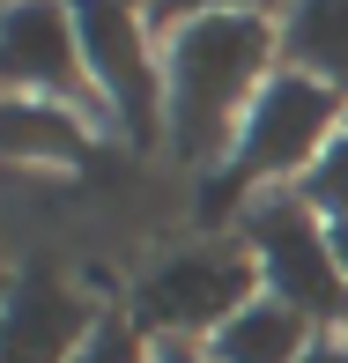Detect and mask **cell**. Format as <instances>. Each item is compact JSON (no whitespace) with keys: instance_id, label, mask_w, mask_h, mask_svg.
Here are the masks:
<instances>
[{"instance_id":"obj_1","label":"cell","mask_w":348,"mask_h":363,"mask_svg":"<svg viewBox=\"0 0 348 363\" xmlns=\"http://www.w3.org/2000/svg\"><path fill=\"white\" fill-rule=\"evenodd\" d=\"M281 67L274 15H201L163 30V141L171 156L201 163L237 148L259 82Z\"/></svg>"},{"instance_id":"obj_2","label":"cell","mask_w":348,"mask_h":363,"mask_svg":"<svg viewBox=\"0 0 348 363\" xmlns=\"http://www.w3.org/2000/svg\"><path fill=\"white\" fill-rule=\"evenodd\" d=\"M245 252L259 267V289L281 296L289 311H304L311 326H348V282L341 259L326 245V223L311 216L296 193H259L245 208Z\"/></svg>"},{"instance_id":"obj_3","label":"cell","mask_w":348,"mask_h":363,"mask_svg":"<svg viewBox=\"0 0 348 363\" xmlns=\"http://www.w3.org/2000/svg\"><path fill=\"white\" fill-rule=\"evenodd\" d=\"M252 296H259V267L245 252V238H208L171 252L163 267H148V282L134 289V326L148 341H193L230 326Z\"/></svg>"},{"instance_id":"obj_4","label":"cell","mask_w":348,"mask_h":363,"mask_svg":"<svg viewBox=\"0 0 348 363\" xmlns=\"http://www.w3.org/2000/svg\"><path fill=\"white\" fill-rule=\"evenodd\" d=\"M82 30V67L96 104L119 119L126 141H163V52L148 45V15L134 0H67Z\"/></svg>"},{"instance_id":"obj_5","label":"cell","mask_w":348,"mask_h":363,"mask_svg":"<svg viewBox=\"0 0 348 363\" xmlns=\"http://www.w3.org/2000/svg\"><path fill=\"white\" fill-rule=\"evenodd\" d=\"M348 126V96H334L326 82L296 74V67H274L259 82L252 111L237 126V148H230V171L245 186H267V178H304L319 163V148Z\"/></svg>"},{"instance_id":"obj_6","label":"cell","mask_w":348,"mask_h":363,"mask_svg":"<svg viewBox=\"0 0 348 363\" xmlns=\"http://www.w3.org/2000/svg\"><path fill=\"white\" fill-rule=\"evenodd\" d=\"M0 82L15 96H52L74 111L96 104L67 0H0Z\"/></svg>"},{"instance_id":"obj_7","label":"cell","mask_w":348,"mask_h":363,"mask_svg":"<svg viewBox=\"0 0 348 363\" xmlns=\"http://www.w3.org/2000/svg\"><path fill=\"white\" fill-rule=\"evenodd\" d=\"M104 311H89L52 267H30L0 289V363H74Z\"/></svg>"},{"instance_id":"obj_8","label":"cell","mask_w":348,"mask_h":363,"mask_svg":"<svg viewBox=\"0 0 348 363\" xmlns=\"http://www.w3.org/2000/svg\"><path fill=\"white\" fill-rule=\"evenodd\" d=\"M311 341H319V326H311L304 311H289L281 296L259 289L230 326H215V334H208V356H215V363H304Z\"/></svg>"},{"instance_id":"obj_9","label":"cell","mask_w":348,"mask_h":363,"mask_svg":"<svg viewBox=\"0 0 348 363\" xmlns=\"http://www.w3.org/2000/svg\"><path fill=\"white\" fill-rule=\"evenodd\" d=\"M274 30H281V67L348 96V0H289Z\"/></svg>"},{"instance_id":"obj_10","label":"cell","mask_w":348,"mask_h":363,"mask_svg":"<svg viewBox=\"0 0 348 363\" xmlns=\"http://www.w3.org/2000/svg\"><path fill=\"white\" fill-rule=\"evenodd\" d=\"M0 156L8 163H82L89 126H82L74 104H52V96H0Z\"/></svg>"},{"instance_id":"obj_11","label":"cell","mask_w":348,"mask_h":363,"mask_svg":"<svg viewBox=\"0 0 348 363\" xmlns=\"http://www.w3.org/2000/svg\"><path fill=\"white\" fill-rule=\"evenodd\" d=\"M289 193H296V201H304L319 223H348V126L319 148V163H311Z\"/></svg>"},{"instance_id":"obj_12","label":"cell","mask_w":348,"mask_h":363,"mask_svg":"<svg viewBox=\"0 0 348 363\" xmlns=\"http://www.w3.org/2000/svg\"><path fill=\"white\" fill-rule=\"evenodd\" d=\"M74 363H148V334H141L134 319H104Z\"/></svg>"},{"instance_id":"obj_13","label":"cell","mask_w":348,"mask_h":363,"mask_svg":"<svg viewBox=\"0 0 348 363\" xmlns=\"http://www.w3.org/2000/svg\"><path fill=\"white\" fill-rule=\"evenodd\" d=\"M201 15H259V0H156L148 23H156V30H178V23H201Z\"/></svg>"},{"instance_id":"obj_14","label":"cell","mask_w":348,"mask_h":363,"mask_svg":"<svg viewBox=\"0 0 348 363\" xmlns=\"http://www.w3.org/2000/svg\"><path fill=\"white\" fill-rule=\"evenodd\" d=\"M148 363H215L208 341H148Z\"/></svg>"},{"instance_id":"obj_15","label":"cell","mask_w":348,"mask_h":363,"mask_svg":"<svg viewBox=\"0 0 348 363\" xmlns=\"http://www.w3.org/2000/svg\"><path fill=\"white\" fill-rule=\"evenodd\" d=\"M304 363H348V341H334V334H319V341H311V356Z\"/></svg>"},{"instance_id":"obj_16","label":"cell","mask_w":348,"mask_h":363,"mask_svg":"<svg viewBox=\"0 0 348 363\" xmlns=\"http://www.w3.org/2000/svg\"><path fill=\"white\" fill-rule=\"evenodd\" d=\"M326 245H334V259H341V282H348V223H326Z\"/></svg>"},{"instance_id":"obj_17","label":"cell","mask_w":348,"mask_h":363,"mask_svg":"<svg viewBox=\"0 0 348 363\" xmlns=\"http://www.w3.org/2000/svg\"><path fill=\"white\" fill-rule=\"evenodd\" d=\"M134 8H156V0H134Z\"/></svg>"}]
</instances>
